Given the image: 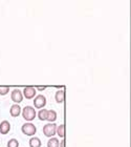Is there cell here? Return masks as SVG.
<instances>
[{
    "instance_id": "1",
    "label": "cell",
    "mask_w": 131,
    "mask_h": 147,
    "mask_svg": "<svg viewBox=\"0 0 131 147\" xmlns=\"http://www.w3.org/2000/svg\"><path fill=\"white\" fill-rule=\"evenodd\" d=\"M22 116L26 121H33L36 118V111L35 108L32 106H25L22 110Z\"/></svg>"
},
{
    "instance_id": "2",
    "label": "cell",
    "mask_w": 131,
    "mask_h": 147,
    "mask_svg": "<svg viewBox=\"0 0 131 147\" xmlns=\"http://www.w3.org/2000/svg\"><path fill=\"white\" fill-rule=\"evenodd\" d=\"M56 132H57V125H56V123H48V124H46L44 125L43 127V134L45 137H52V136L55 135Z\"/></svg>"
},
{
    "instance_id": "3",
    "label": "cell",
    "mask_w": 131,
    "mask_h": 147,
    "mask_svg": "<svg viewBox=\"0 0 131 147\" xmlns=\"http://www.w3.org/2000/svg\"><path fill=\"white\" fill-rule=\"evenodd\" d=\"M21 131L26 136H34L37 132L36 126L32 123H25L21 127Z\"/></svg>"
},
{
    "instance_id": "4",
    "label": "cell",
    "mask_w": 131,
    "mask_h": 147,
    "mask_svg": "<svg viewBox=\"0 0 131 147\" xmlns=\"http://www.w3.org/2000/svg\"><path fill=\"white\" fill-rule=\"evenodd\" d=\"M46 104V98L43 95L37 96L34 100V105L36 108H43Z\"/></svg>"
},
{
    "instance_id": "5",
    "label": "cell",
    "mask_w": 131,
    "mask_h": 147,
    "mask_svg": "<svg viewBox=\"0 0 131 147\" xmlns=\"http://www.w3.org/2000/svg\"><path fill=\"white\" fill-rule=\"evenodd\" d=\"M11 98L15 103H20L23 100V96H22V92H20V89H14L12 92Z\"/></svg>"
},
{
    "instance_id": "6",
    "label": "cell",
    "mask_w": 131,
    "mask_h": 147,
    "mask_svg": "<svg viewBox=\"0 0 131 147\" xmlns=\"http://www.w3.org/2000/svg\"><path fill=\"white\" fill-rule=\"evenodd\" d=\"M11 130V123L9 121H2L0 123V134L2 135H7Z\"/></svg>"
},
{
    "instance_id": "7",
    "label": "cell",
    "mask_w": 131,
    "mask_h": 147,
    "mask_svg": "<svg viewBox=\"0 0 131 147\" xmlns=\"http://www.w3.org/2000/svg\"><path fill=\"white\" fill-rule=\"evenodd\" d=\"M23 95L26 99H33L35 96H36V88L34 87H25L23 89Z\"/></svg>"
},
{
    "instance_id": "8",
    "label": "cell",
    "mask_w": 131,
    "mask_h": 147,
    "mask_svg": "<svg viewBox=\"0 0 131 147\" xmlns=\"http://www.w3.org/2000/svg\"><path fill=\"white\" fill-rule=\"evenodd\" d=\"M9 113H11V116L16 118V117L20 116V113H21V108L19 106L18 104H14L12 105V107H11V110H9Z\"/></svg>"
},
{
    "instance_id": "9",
    "label": "cell",
    "mask_w": 131,
    "mask_h": 147,
    "mask_svg": "<svg viewBox=\"0 0 131 147\" xmlns=\"http://www.w3.org/2000/svg\"><path fill=\"white\" fill-rule=\"evenodd\" d=\"M28 144H30V147H41L42 143H41V140L39 138H32L28 142Z\"/></svg>"
},
{
    "instance_id": "10",
    "label": "cell",
    "mask_w": 131,
    "mask_h": 147,
    "mask_svg": "<svg viewBox=\"0 0 131 147\" xmlns=\"http://www.w3.org/2000/svg\"><path fill=\"white\" fill-rule=\"evenodd\" d=\"M55 99L58 103H62V102L64 101V90L62 89V90H58V92H56Z\"/></svg>"
},
{
    "instance_id": "11",
    "label": "cell",
    "mask_w": 131,
    "mask_h": 147,
    "mask_svg": "<svg viewBox=\"0 0 131 147\" xmlns=\"http://www.w3.org/2000/svg\"><path fill=\"white\" fill-rule=\"evenodd\" d=\"M47 116H48V110L47 109H41L39 113H38V118H39V120H41V121L47 120Z\"/></svg>"
},
{
    "instance_id": "12",
    "label": "cell",
    "mask_w": 131,
    "mask_h": 147,
    "mask_svg": "<svg viewBox=\"0 0 131 147\" xmlns=\"http://www.w3.org/2000/svg\"><path fill=\"white\" fill-rule=\"evenodd\" d=\"M57 120V113L54 109L48 110V116H47V121L54 123Z\"/></svg>"
},
{
    "instance_id": "13",
    "label": "cell",
    "mask_w": 131,
    "mask_h": 147,
    "mask_svg": "<svg viewBox=\"0 0 131 147\" xmlns=\"http://www.w3.org/2000/svg\"><path fill=\"white\" fill-rule=\"evenodd\" d=\"M47 147H60V143L57 138H50L47 142Z\"/></svg>"
},
{
    "instance_id": "14",
    "label": "cell",
    "mask_w": 131,
    "mask_h": 147,
    "mask_svg": "<svg viewBox=\"0 0 131 147\" xmlns=\"http://www.w3.org/2000/svg\"><path fill=\"white\" fill-rule=\"evenodd\" d=\"M7 147H19V142L16 139H11L7 142Z\"/></svg>"
},
{
    "instance_id": "15",
    "label": "cell",
    "mask_w": 131,
    "mask_h": 147,
    "mask_svg": "<svg viewBox=\"0 0 131 147\" xmlns=\"http://www.w3.org/2000/svg\"><path fill=\"white\" fill-rule=\"evenodd\" d=\"M57 134H58L59 137H61V138L64 137V125H63V124H61L59 127H57Z\"/></svg>"
},
{
    "instance_id": "16",
    "label": "cell",
    "mask_w": 131,
    "mask_h": 147,
    "mask_svg": "<svg viewBox=\"0 0 131 147\" xmlns=\"http://www.w3.org/2000/svg\"><path fill=\"white\" fill-rule=\"evenodd\" d=\"M9 87L7 86H0V95L1 96H5L6 94H9Z\"/></svg>"
},
{
    "instance_id": "17",
    "label": "cell",
    "mask_w": 131,
    "mask_h": 147,
    "mask_svg": "<svg viewBox=\"0 0 131 147\" xmlns=\"http://www.w3.org/2000/svg\"><path fill=\"white\" fill-rule=\"evenodd\" d=\"M45 88H46L45 86H39V87H37V89H38V90H44Z\"/></svg>"
},
{
    "instance_id": "18",
    "label": "cell",
    "mask_w": 131,
    "mask_h": 147,
    "mask_svg": "<svg viewBox=\"0 0 131 147\" xmlns=\"http://www.w3.org/2000/svg\"><path fill=\"white\" fill-rule=\"evenodd\" d=\"M64 146V144H63V141H62V143H61V147H63Z\"/></svg>"
}]
</instances>
